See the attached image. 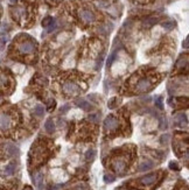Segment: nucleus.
Segmentation results:
<instances>
[{"instance_id": "nucleus-17", "label": "nucleus", "mask_w": 189, "mask_h": 190, "mask_svg": "<svg viewBox=\"0 0 189 190\" xmlns=\"http://www.w3.org/2000/svg\"><path fill=\"white\" fill-rule=\"evenodd\" d=\"M162 27L167 30H170V29H173L175 27V22L174 21H166V22L162 23Z\"/></svg>"}, {"instance_id": "nucleus-4", "label": "nucleus", "mask_w": 189, "mask_h": 190, "mask_svg": "<svg viewBox=\"0 0 189 190\" xmlns=\"http://www.w3.org/2000/svg\"><path fill=\"white\" fill-rule=\"evenodd\" d=\"M34 49H35V46L30 41H24L19 46V51L21 54H30L34 51Z\"/></svg>"}, {"instance_id": "nucleus-18", "label": "nucleus", "mask_w": 189, "mask_h": 190, "mask_svg": "<svg viewBox=\"0 0 189 190\" xmlns=\"http://www.w3.org/2000/svg\"><path fill=\"white\" fill-rule=\"evenodd\" d=\"M95 154H96V152H95L93 149H89L87 153H85V159H87L88 161L92 160V159L95 158Z\"/></svg>"}, {"instance_id": "nucleus-6", "label": "nucleus", "mask_w": 189, "mask_h": 190, "mask_svg": "<svg viewBox=\"0 0 189 190\" xmlns=\"http://www.w3.org/2000/svg\"><path fill=\"white\" fill-rule=\"evenodd\" d=\"M12 124V118L7 113L0 114V130H7Z\"/></svg>"}, {"instance_id": "nucleus-13", "label": "nucleus", "mask_w": 189, "mask_h": 190, "mask_svg": "<svg viewBox=\"0 0 189 190\" xmlns=\"http://www.w3.org/2000/svg\"><path fill=\"white\" fill-rule=\"evenodd\" d=\"M14 170H15V163H14V162L8 163V164L6 166V168H5V173H6L7 175H12L13 173H14Z\"/></svg>"}, {"instance_id": "nucleus-23", "label": "nucleus", "mask_w": 189, "mask_h": 190, "mask_svg": "<svg viewBox=\"0 0 189 190\" xmlns=\"http://www.w3.org/2000/svg\"><path fill=\"white\" fill-rule=\"evenodd\" d=\"M55 27H56V22H55V20H53L50 23V27H48V32H51L53 29H55Z\"/></svg>"}, {"instance_id": "nucleus-1", "label": "nucleus", "mask_w": 189, "mask_h": 190, "mask_svg": "<svg viewBox=\"0 0 189 190\" xmlns=\"http://www.w3.org/2000/svg\"><path fill=\"white\" fill-rule=\"evenodd\" d=\"M62 90H63V92L65 95H69V96H74V95H76V93H78L81 91L79 86L75 82H71V81L65 82L63 84V86H62Z\"/></svg>"}, {"instance_id": "nucleus-21", "label": "nucleus", "mask_w": 189, "mask_h": 190, "mask_svg": "<svg viewBox=\"0 0 189 190\" xmlns=\"http://www.w3.org/2000/svg\"><path fill=\"white\" fill-rule=\"evenodd\" d=\"M155 106H157L158 109H160V110L163 109V106H162V100H161L160 98H157V99H155Z\"/></svg>"}, {"instance_id": "nucleus-10", "label": "nucleus", "mask_w": 189, "mask_h": 190, "mask_svg": "<svg viewBox=\"0 0 189 190\" xmlns=\"http://www.w3.org/2000/svg\"><path fill=\"white\" fill-rule=\"evenodd\" d=\"M44 128H46V131L48 133H54V131H55V124H54L53 120L48 119L47 122H46V124H44Z\"/></svg>"}, {"instance_id": "nucleus-29", "label": "nucleus", "mask_w": 189, "mask_h": 190, "mask_svg": "<svg viewBox=\"0 0 189 190\" xmlns=\"http://www.w3.org/2000/svg\"><path fill=\"white\" fill-rule=\"evenodd\" d=\"M9 1H11L12 4H15V3H16V0H9Z\"/></svg>"}, {"instance_id": "nucleus-26", "label": "nucleus", "mask_w": 189, "mask_h": 190, "mask_svg": "<svg viewBox=\"0 0 189 190\" xmlns=\"http://www.w3.org/2000/svg\"><path fill=\"white\" fill-rule=\"evenodd\" d=\"M113 58H114V54H112L111 56H110V58H109V62H108V64L110 65L111 63H112V61H113Z\"/></svg>"}, {"instance_id": "nucleus-12", "label": "nucleus", "mask_w": 189, "mask_h": 190, "mask_svg": "<svg viewBox=\"0 0 189 190\" xmlns=\"http://www.w3.org/2000/svg\"><path fill=\"white\" fill-rule=\"evenodd\" d=\"M158 18H148L147 20H145V22H144V27H146V28H148V27H152L153 25H155L157 22H158Z\"/></svg>"}, {"instance_id": "nucleus-2", "label": "nucleus", "mask_w": 189, "mask_h": 190, "mask_svg": "<svg viewBox=\"0 0 189 190\" xmlns=\"http://www.w3.org/2000/svg\"><path fill=\"white\" fill-rule=\"evenodd\" d=\"M79 18L85 23H91L95 21L96 16H95L93 12H91L90 9H81L79 11Z\"/></svg>"}, {"instance_id": "nucleus-11", "label": "nucleus", "mask_w": 189, "mask_h": 190, "mask_svg": "<svg viewBox=\"0 0 189 190\" xmlns=\"http://www.w3.org/2000/svg\"><path fill=\"white\" fill-rule=\"evenodd\" d=\"M152 167H153V162L149 161V160H147V161H144L143 163H140V166H139V170H140V171H145V170L151 169Z\"/></svg>"}, {"instance_id": "nucleus-3", "label": "nucleus", "mask_w": 189, "mask_h": 190, "mask_svg": "<svg viewBox=\"0 0 189 190\" xmlns=\"http://www.w3.org/2000/svg\"><path fill=\"white\" fill-rule=\"evenodd\" d=\"M118 126H119V123H118L117 118H114L113 115H109L104 120V128L106 131H113V130L118 128Z\"/></svg>"}, {"instance_id": "nucleus-27", "label": "nucleus", "mask_w": 189, "mask_h": 190, "mask_svg": "<svg viewBox=\"0 0 189 190\" xmlns=\"http://www.w3.org/2000/svg\"><path fill=\"white\" fill-rule=\"evenodd\" d=\"M24 190H33V188H32L30 185H26V187L24 188Z\"/></svg>"}, {"instance_id": "nucleus-7", "label": "nucleus", "mask_w": 189, "mask_h": 190, "mask_svg": "<svg viewBox=\"0 0 189 190\" xmlns=\"http://www.w3.org/2000/svg\"><path fill=\"white\" fill-rule=\"evenodd\" d=\"M157 180H158V175L155 174V173H151V174H147V175L143 176L139 180V182L141 184H144V185H151V184H153L154 182H155Z\"/></svg>"}, {"instance_id": "nucleus-24", "label": "nucleus", "mask_w": 189, "mask_h": 190, "mask_svg": "<svg viewBox=\"0 0 189 190\" xmlns=\"http://www.w3.org/2000/svg\"><path fill=\"white\" fill-rule=\"evenodd\" d=\"M89 120H91V122H97V114H90Z\"/></svg>"}, {"instance_id": "nucleus-22", "label": "nucleus", "mask_w": 189, "mask_h": 190, "mask_svg": "<svg viewBox=\"0 0 189 190\" xmlns=\"http://www.w3.org/2000/svg\"><path fill=\"white\" fill-rule=\"evenodd\" d=\"M169 167H170V169H175V170H179V169H180L179 166H178V163H176V162H173V161L169 163Z\"/></svg>"}, {"instance_id": "nucleus-15", "label": "nucleus", "mask_w": 189, "mask_h": 190, "mask_svg": "<svg viewBox=\"0 0 189 190\" xmlns=\"http://www.w3.org/2000/svg\"><path fill=\"white\" fill-rule=\"evenodd\" d=\"M34 114L38 115V117H42V115L44 114V109H43V106L36 105L35 107H34Z\"/></svg>"}, {"instance_id": "nucleus-14", "label": "nucleus", "mask_w": 189, "mask_h": 190, "mask_svg": "<svg viewBox=\"0 0 189 190\" xmlns=\"http://www.w3.org/2000/svg\"><path fill=\"white\" fill-rule=\"evenodd\" d=\"M120 103V100L118 99V98H111L110 100H109V103H108V105H109V107L110 109H116L117 106H118V104Z\"/></svg>"}, {"instance_id": "nucleus-25", "label": "nucleus", "mask_w": 189, "mask_h": 190, "mask_svg": "<svg viewBox=\"0 0 189 190\" xmlns=\"http://www.w3.org/2000/svg\"><path fill=\"white\" fill-rule=\"evenodd\" d=\"M54 106H55V100H50V101H49V104H48L49 110H51V107H54Z\"/></svg>"}, {"instance_id": "nucleus-8", "label": "nucleus", "mask_w": 189, "mask_h": 190, "mask_svg": "<svg viewBox=\"0 0 189 190\" xmlns=\"http://www.w3.org/2000/svg\"><path fill=\"white\" fill-rule=\"evenodd\" d=\"M127 167V163L125 160L123 159H116L113 161V169L116 173H118V174H120V173H123Z\"/></svg>"}, {"instance_id": "nucleus-9", "label": "nucleus", "mask_w": 189, "mask_h": 190, "mask_svg": "<svg viewBox=\"0 0 189 190\" xmlns=\"http://www.w3.org/2000/svg\"><path fill=\"white\" fill-rule=\"evenodd\" d=\"M75 104H76L79 109L85 110V111H88V110H90V109H91L90 103H89V101H87L85 99H77V100L75 101Z\"/></svg>"}, {"instance_id": "nucleus-16", "label": "nucleus", "mask_w": 189, "mask_h": 190, "mask_svg": "<svg viewBox=\"0 0 189 190\" xmlns=\"http://www.w3.org/2000/svg\"><path fill=\"white\" fill-rule=\"evenodd\" d=\"M7 150H8V153L11 154V155H18L19 154V149H18V147H15L14 145H8V147H7Z\"/></svg>"}, {"instance_id": "nucleus-20", "label": "nucleus", "mask_w": 189, "mask_h": 190, "mask_svg": "<svg viewBox=\"0 0 189 190\" xmlns=\"http://www.w3.org/2000/svg\"><path fill=\"white\" fill-rule=\"evenodd\" d=\"M104 181H105L106 183H111V182L114 181V176H112V175H110V174H106V175L104 176Z\"/></svg>"}, {"instance_id": "nucleus-28", "label": "nucleus", "mask_w": 189, "mask_h": 190, "mask_svg": "<svg viewBox=\"0 0 189 190\" xmlns=\"http://www.w3.org/2000/svg\"><path fill=\"white\" fill-rule=\"evenodd\" d=\"M184 48H188V39H186V41H184Z\"/></svg>"}, {"instance_id": "nucleus-19", "label": "nucleus", "mask_w": 189, "mask_h": 190, "mask_svg": "<svg viewBox=\"0 0 189 190\" xmlns=\"http://www.w3.org/2000/svg\"><path fill=\"white\" fill-rule=\"evenodd\" d=\"M53 20H54L53 18H50V16H47V18H44L43 21H42V26H43V27H48V26L51 23V21H53Z\"/></svg>"}, {"instance_id": "nucleus-5", "label": "nucleus", "mask_w": 189, "mask_h": 190, "mask_svg": "<svg viewBox=\"0 0 189 190\" xmlns=\"http://www.w3.org/2000/svg\"><path fill=\"white\" fill-rule=\"evenodd\" d=\"M152 88V82L149 78H141L139 79L138 84H137V89H138V91L140 92H144V91H147Z\"/></svg>"}]
</instances>
